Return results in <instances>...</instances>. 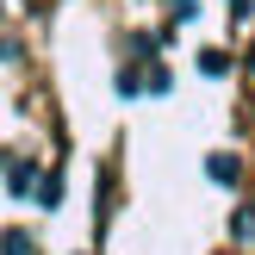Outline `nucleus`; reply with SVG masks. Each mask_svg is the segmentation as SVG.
Returning <instances> with one entry per match:
<instances>
[{"mask_svg":"<svg viewBox=\"0 0 255 255\" xmlns=\"http://www.w3.org/2000/svg\"><path fill=\"white\" fill-rule=\"evenodd\" d=\"M6 255H37V243L31 237H6Z\"/></svg>","mask_w":255,"mask_h":255,"instance_id":"nucleus-8","label":"nucleus"},{"mask_svg":"<svg viewBox=\"0 0 255 255\" xmlns=\"http://www.w3.org/2000/svg\"><path fill=\"white\" fill-rule=\"evenodd\" d=\"M0 12H6V0H0Z\"/></svg>","mask_w":255,"mask_h":255,"instance_id":"nucleus-10","label":"nucleus"},{"mask_svg":"<svg viewBox=\"0 0 255 255\" xmlns=\"http://www.w3.org/2000/svg\"><path fill=\"white\" fill-rule=\"evenodd\" d=\"M6 193H12V199L37 193V168H31V162H12V156H6Z\"/></svg>","mask_w":255,"mask_h":255,"instance_id":"nucleus-2","label":"nucleus"},{"mask_svg":"<svg viewBox=\"0 0 255 255\" xmlns=\"http://www.w3.org/2000/svg\"><path fill=\"white\" fill-rule=\"evenodd\" d=\"M168 87H174V75L162 69V62H149V75H143V94H168Z\"/></svg>","mask_w":255,"mask_h":255,"instance_id":"nucleus-5","label":"nucleus"},{"mask_svg":"<svg viewBox=\"0 0 255 255\" xmlns=\"http://www.w3.org/2000/svg\"><path fill=\"white\" fill-rule=\"evenodd\" d=\"M231 237H237V243H255V212H249V206L237 212V224H231Z\"/></svg>","mask_w":255,"mask_h":255,"instance_id":"nucleus-6","label":"nucleus"},{"mask_svg":"<svg viewBox=\"0 0 255 255\" xmlns=\"http://www.w3.org/2000/svg\"><path fill=\"white\" fill-rule=\"evenodd\" d=\"M37 206H62V174H37Z\"/></svg>","mask_w":255,"mask_h":255,"instance_id":"nucleus-4","label":"nucleus"},{"mask_svg":"<svg viewBox=\"0 0 255 255\" xmlns=\"http://www.w3.org/2000/svg\"><path fill=\"white\" fill-rule=\"evenodd\" d=\"M206 181H212V187H243V156L212 149V156H206Z\"/></svg>","mask_w":255,"mask_h":255,"instance_id":"nucleus-1","label":"nucleus"},{"mask_svg":"<svg viewBox=\"0 0 255 255\" xmlns=\"http://www.w3.org/2000/svg\"><path fill=\"white\" fill-rule=\"evenodd\" d=\"M199 75H231V50L206 44V50H199Z\"/></svg>","mask_w":255,"mask_h":255,"instance_id":"nucleus-3","label":"nucleus"},{"mask_svg":"<svg viewBox=\"0 0 255 255\" xmlns=\"http://www.w3.org/2000/svg\"><path fill=\"white\" fill-rule=\"evenodd\" d=\"M143 94V81H137V69H119V100H137Z\"/></svg>","mask_w":255,"mask_h":255,"instance_id":"nucleus-7","label":"nucleus"},{"mask_svg":"<svg viewBox=\"0 0 255 255\" xmlns=\"http://www.w3.org/2000/svg\"><path fill=\"white\" fill-rule=\"evenodd\" d=\"M174 19H181V25H187V19H199V0H174Z\"/></svg>","mask_w":255,"mask_h":255,"instance_id":"nucleus-9","label":"nucleus"}]
</instances>
